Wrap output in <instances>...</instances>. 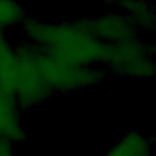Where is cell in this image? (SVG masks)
Masks as SVG:
<instances>
[{"instance_id": "obj_1", "label": "cell", "mask_w": 156, "mask_h": 156, "mask_svg": "<svg viewBox=\"0 0 156 156\" xmlns=\"http://www.w3.org/2000/svg\"><path fill=\"white\" fill-rule=\"evenodd\" d=\"M22 28L26 43L82 66L104 68L111 50V45L98 39L83 20L48 22L27 16Z\"/></svg>"}, {"instance_id": "obj_2", "label": "cell", "mask_w": 156, "mask_h": 156, "mask_svg": "<svg viewBox=\"0 0 156 156\" xmlns=\"http://www.w3.org/2000/svg\"><path fill=\"white\" fill-rule=\"evenodd\" d=\"M0 88L18 104L22 111L30 110L54 95L30 44L11 45L0 51Z\"/></svg>"}, {"instance_id": "obj_3", "label": "cell", "mask_w": 156, "mask_h": 156, "mask_svg": "<svg viewBox=\"0 0 156 156\" xmlns=\"http://www.w3.org/2000/svg\"><path fill=\"white\" fill-rule=\"evenodd\" d=\"M32 46L39 67L54 94L87 89L108 77V73L102 67L77 65L46 52L34 45Z\"/></svg>"}, {"instance_id": "obj_4", "label": "cell", "mask_w": 156, "mask_h": 156, "mask_svg": "<svg viewBox=\"0 0 156 156\" xmlns=\"http://www.w3.org/2000/svg\"><path fill=\"white\" fill-rule=\"evenodd\" d=\"M108 74L150 78L155 74L154 49L141 38L111 45L104 66Z\"/></svg>"}, {"instance_id": "obj_5", "label": "cell", "mask_w": 156, "mask_h": 156, "mask_svg": "<svg viewBox=\"0 0 156 156\" xmlns=\"http://www.w3.org/2000/svg\"><path fill=\"white\" fill-rule=\"evenodd\" d=\"M88 29L101 41L116 45L140 38V32L124 16L118 12H110L96 17L83 20Z\"/></svg>"}, {"instance_id": "obj_6", "label": "cell", "mask_w": 156, "mask_h": 156, "mask_svg": "<svg viewBox=\"0 0 156 156\" xmlns=\"http://www.w3.org/2000/svg\"><path fill=\"white\" fill-rule=\"evenodd\" d=\"M22 112L13 98L0 88V141L15 146L27 140Z\"/></svg>"}, {"instance_id": "obj_7", "label": "cell", "mask_w": 156, "mask_h": 156, "mask_svg": "<svg viewBox=\"0 0 156 156\" xmlns=\"http://www.w3.org/2000/svg\"><path fill=\"white\" fill-rule=\"evenodd\" d=\"M155 140L151 135L132 129L122 134L104 156H154Z\"/></svg>"}, {"instance_id": "obj_8", "label": "cell", "mask_w": 156, "mask_h": 156, "mask_svg": "<svg viewBox=\"0 0 156 156\" xmlns=\"http://www.w3.org/2000/svg\"><path fill=\"white\" fill-rule=\"evenodd\" d=\"M117 12L124 16L139 32L152 30L155 13L152 6L146 0H115Z\"/></svg>"}, {"instance_id": "obj_9", "label": "cell", "mask_w": 156, "mask_h": 156, "mask_svg": "<svg viewBox=\"0 0 156 156\" xmlns=\"http://www.w3.org/2000/svg\"><path fill=\"white\" fill-rule=\"evenodd\" d=\"M27 15L17 0H0V32L22 24Z\"/></svg>"}, {"instance_id": "obj_10", "label": "cell", "mask_w": 156, "mask_h": 156, "mask_svg": "<svg viewBox=\"0 0 156 156\" xmlns=\"http://www.w3.org/2000/svg\"><path fill=\"white\" fill-rule=\"evenodd\" d=\"M7 44H9V41H7L6 37L4 35V32H0V51H1Z\"/></svg>"}]
</instances>
